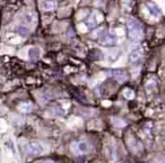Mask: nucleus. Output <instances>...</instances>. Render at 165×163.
I'll use <instances>...</instances> for the list:
<instances>
[{
  "label": "nucleus",
  "instance_id": "obj_2",
  "mask_svg": "<svg viewBox=\"0 0 165 163\" xmlns=\"http://www.w3.org/2000/svg\"><path fill=\"white\" fill-rule=\"evenodd\" d=\"M98 42H100V44L109 47V46H113V45L117 44V37H115L114 34L105 31L101 37L98 38Z\"/></svg>",
  "mask_w": 165,
  "mask_h": 163
},
{
  "label": "nucleus",
  "instance_id": "obj_5",
  "mask_svg": "<svg viewBox=\"0 0 165 163\" xmlns=\"http://www.w3.org/2000/svg\"><path fill=\"white\" fill-rule=\"evenodd\" d=\"M110 74L112 78H114L115 80L120 82V83H123L128 80V74L123 71V70L120 69H115V70H111L110 71Z\"/></svg>",
  "mask_w": 165,
  "mask_h": 163
},
{
  "label": "nucleus",
  "instance_id": "obj_16",
  "mask_svg": "<svg viewBox=\"0 0 165 163\" xmlns=\"http://www.w3.org/2000/svg\"><path fill=\"white\" fill-rule=\"evenodd\" d=\"M44 163H57V162H54V161H51V160H49V161H45Z\"/></svg>",
  "mask_w": 165,
  "mask_h": 163
},
{
  "label": "nucleus",
  "instance_id": "obj_6",
  "mask_svg": "<svg viewBox=\"0 0 165 163\" xmlns=\"http://www.w3.org/2000/svg\"><path fill=\"white\" fill-rule=\"evenodd\" d=\"M25 149H26V152H27L28 154H40V153L42 152L41 145L38 144V142H35V141L28 142V143L26 144Z\"/></svg>",
  "mask_w": 165,
  "mask_h": 163
},
{
  "label": "nucleus",
  "instance_id": "obj_8",
  "mask_svg": "<svg viewBox=\"0 0 165 163\" xmlns=\"http://www.w3.org/2000/svg\"><path fill=\"white\" fill-rule=\"evenodd\" d=\"M57 0H45L42 7H43V9L45 11H52V10H54L57 8Z\"/></svg>",
  "mask_w": 165,
  "mask_h": 163
},
{
  "label": "nucleus",
  "instance_id": "obj_15",
  "mask_svg": "<svg viewBox=\"0 0 165 163\" xmlns=\"http://www.w3.org/2000/svg\"><path fill=\"white\" fill-rule=\"evenodd\" d=\"M153 163H165V160H156V161H154Z\"/></svg>",
  "mask_w": 165,
  "mask_h": 163
},
{
  "label": "nucleus",
  "instance_id": "obj_13",
  "mask_svg": "<svg viewBox=\"0 0 165 163\" xmlns=\"http://www.w3.org/2000/svg\"><path fill=\"white\" fill-rule=\"evenodd\" d=\"M123 96L128 99H131V98H133V91L131 89H124L123 90Z\"/></svg>",
  "mask_w": 165,
  "mask_h": 163
},
{
  "label": "nucleus",
  "instance_id": "obj_3",
  "mask_svg": "<svg viewBox=\"0 0 165 163\" xmlns=\"http://www.w3.org/2000/svg\"><path fill=\"white\" fill-rule=\"evenodd\" d=\"M102 15L98 11H93V13L89 15V17L86 19V25L89 29H94V27L98 25L102 21Z\"/></svg>",
  "mask_w": 165,
  "mask_h": 163
},
{
  "label": "nucleus",
  "instance_id": "obj_12",
  "mask_svg": "<svg viewBox=\"0 0 165 163\" xmlns=\"http://www.w3.org/2000/svg\"><path fill=\"white\" fill-rule=\"evenodd\" d=\"M28 56L32 61H36L40 56V50L36 49V47H33L31 50L28 51Z\"/></svg>",
  "mask_w": 165,
  "mask_h": 163
},
{
  "label": "nucleus",
  "instance_id": "obj_9",
  "mask_svg": "<svg viewBox=\"0 0 165 163\" xmlns=\"http://www.w3.org/2000/svg\"><path fill=\"white\" fill-rule=\"evenodd\" d=\"M76 150L79 153H87L89 150V144L86 141H79L76 143Z\"/></svg>",
  "mask_w": 165,
  "mask_h": 163
},
{
  "label": "nucleus",
  "instance_id": "obj_14",
  "mask_svg": "<svg viewBox=\"0 0 165 163\" xmlns=\"http://www.w3.org/2000/svg\"><path fill=\"white\" fill-rule=\"evenodd\" d=\"M17 31H18L20 35H26L28 33V29H27V27H25V26H19V27H17Z\"/></svg>",
  "mask_w": 165,
  "mask_h": 163
},
{
  "label": "nucleus",
  "instance_id": "obj_7",
  "mask_svg": "<svg viewBox=\"0 0 165 163\" xmlns=\"http://www.w3.org/2000/svg\"><path fill=\"white\" fill-rule=\"evenodd\" d=\"M146 8L153 17H159V16L162 15V10H161V8H159V7L157 6L155 2H153V1H148V2H147Z\"/></svg>",
  "mask_w": 165,
  "mask_h": 163
},
{
  "label": "nucleus",
  "instance_id": "obj_1",
  "mask_svg": "<svg viewBox=\"0 0 165 163\" xmlns=\"http://www.w3.org/2000/svg\"><path fill=\"white\" fill-rule=\"evenodd\" d=\"M127 31H128V37L131 41L138 42L143 38V25L140 24L137 19L130 18L127 23Z\"/></svg>",
  "mask_w": 165,
  "mask_h": 163
},
{
  "label": "nucleus",
  "instance_id": "obj_10",
  "mask_svg": "<svg viewBox=\"0 0 165 163\" xmlns=\"http://www.w3.org/2000/svg\"><path fill=\"white\" fill-rule=\"evenodd\" d=\"M25 20L27 21V24L30 25H34L36 23V15L32 10H27L25 13Z\"/></svg>",
  "mask_w": 165,
  "mask_h": 163
},
{
  "label": "nucleus",
  "instance_id": "obj_11",
  "mask_svg": "<svg viewBox=\"0 0 165 163\" xmlns=\"http://www.w3.org/2000/svg\"><path fill=\"white\" fill-rule=\"evenodd\" d=\"M108 159L110 163H114L117 161V152L114 146H109L108 147Z\"/></svg>",
  "mask_w": 165,
  "mask_h": 163
},
{
  "label": "nucleus",
  "instance_id": "obj_4",
  "mask_svg": "<svg viewBox=\"0 0 165 163\" xmlns=\"http://www.w3.org/2000/svg\"><path fill=\"white\" fill-rule=\"evenodd\" d=\"M143 54H144V50L143 47L137 45V46H133L131 51L129 52V61L132 63H136L141 60L143 57Z\"/></svg>",
  "mask_w": 165,
  "mask_h": 163
}]
</instances>
